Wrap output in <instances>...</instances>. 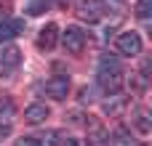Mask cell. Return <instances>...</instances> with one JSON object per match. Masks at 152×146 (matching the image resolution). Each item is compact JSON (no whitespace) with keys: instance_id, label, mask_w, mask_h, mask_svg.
I'll return each mask as SVG.
<instances>
[{"instance_id":"obj_16","label":"cell","mask_w":152,"mask_h":146,"mask_svg":"<svg viewBox=\"0 0 152 146\" xmlns=\"http://www.w3.org/2000/svg\"><path fill=\"white\" fill-rule=\"evenodd\" d=\"M80 101H83V104H91V101H94V90H91V88H83V90H80Z\"/></svg>"},{"instance_id":"obj_6","label":"cell","mask_w":152,"mask_h":146,"mask_svg":"<svg viewBox=\"0 0 152 146\" xmlns=\"http://www.w3.org/2000/svg\"><path fill=\"white\" fill-rule=\"evenodd\" d=\"M69 93V77L67 74H56L45 82V96L48 98H56V101H64Z\"/></svg>"},{"instance_id":"obj_12","label":"cell","mask_w":152,"mask_h":146,"mask_svg":"<svg viewBox=\"0 0 152 146\" xmlns=\"http://www.w3.org/2000/svg\"><path fill=\"white\" fill-rule=\"evenodd\" d=\"M13 117H16V106L11 101H3L0 104V125H11Z\"/></svg>"},{"instance_id":"obj_10","label":"cell","mask_w":152,"mask_h":146,"mask_svg":"<svg viewBox=\"0 0 152 146\" xmlns=\"http://www.w3.org/2000/svg\"><path fill=\"white\" fill-rule=\"evenodd\" d=\"M56 133H48V136H27V138H19L16 146H56Z\"/></svg>"},{"instance_id":"obj_11","label":"cell","mask_w":152,"mask_h":146,"mask_svg":"<svg viewBox=\"0 0 152 146\" xmlns=\"http://www.w3.org/2000/svg\"><path fill=\"white\" fill-rule=\"evenodd\" d=\"M134 125H136V130H139L142 136H147V133L152 130L150 112H147V109H142V106H139V109H134Z\"/></svg>"},{"instance_id":"obj_17","label":"cell","mask_w":152,"mask_h":146,"mask_svg":"<svg viewBox=\"0 0 152 146\" xmlns=\"http://www.w3.org/2000/svg\"><path fill=\"white\" fill-rule=\"evenodd\" d=\"M64 146H80V141H77V138H67V144Z\"/></svg>"},{"instance_id":"obj_13","label":"cell","mask_w":152,"mask_h":146,"mask_svg":"<svg viewBox=\"0 0 152 146\" xmlns=\"http://www.w3.org/2000/svg\"><path fill=\"white\" fill-rule=\"evenodd\" d=\"M112 144H115V146H142L136 138H134V136H131V133H126V130H118Z\"/></svg>"},{"instance_id":"obj_4","label":"cell","mask_w":152,"mask_h":146,"mask_svg":"<svg viewBox=\"0 0 152 146\" xmlns=\"http://www.w3.org/2000/svg\"><path fill=\"white\" fill-rule=\"evenodd\" d=\"M104 13H107V0H83V3L77 5V16H80L83 21H88V24L102 21Z\"/></svg>"},{"instance_id":"obj_1","label":"cell","mask_w":152,"mask_h":146,"mask_svg":"<svg viewBox=\"0 0 152 146\" xmlns=\"http://www.w3.org/2000/svg\"><path fill=\"white\" fill-rule=\"evenodd\" d=\"M123 64L115 59V56H102L99 59V66H96V82L99 88H104L107 93H118L123 88Z\"/></svg>"},{"instance_id":"obj_14","label":"cell","mask_w":152,"mask_h":146,"mask_svg":"<svg viewBox=\"0 0 152 146\" xmlns=\"http://www.w3.org/2000/svg\"><path fill=\"white\" fill-rule=\"evenodd\" d=\"M134 11H136V19L147 21V19H150V13H152V0H139Z\"/></svg>"},{"instance_id":"obj_5","label":"cell","mask_w":152,"mask_h":146,"mask_svg":"<svg viewBox=\"0 0 152 146\" xmlns=\"http://www.w3.org/2000/svg\"><path fill=\"white\" fill-rule=\"evenodd\" d=\"M86 40H88V35H86L80 27H67V29L61 32V45H64L69 53H80V51L86 48Z\"/></svg>"},{"instance_id":"obj_15","label":"cell","mask_w":152,"mask_h":146,"mask_svg":"<svg viewBox=\"0 0 152 146\" xmlns=\"http://www.w3.org/2000/svg\"><path fill=\"white\" fill-rule=\"evenodd\" d=\"M123 104H126V98L115 93V96H112V101H107V104H104V112H107V114H118V112L123 109Z\"/></svg>"},{"instance_id":"obj_9","label":"cell","mask_w":152,"mask_h":146,"mask_svg":"<svg viewBox=\"0 0 152 146\" xmlns=\"http://www.w3.org/2000/svg\"><path fill=\"white\" fill-rule=\"evenodd\" d=\"M48 106L45 104H32V106H27L24 109V122H29V125H40V122H45L48 120Z\"/></svg>"},{"instance_id":"obj_8","label":"cell","mask_w":152,"mask_h":146,"mask_svg":"<svg viewBox=\"0 0 152 146\" xmlns=\"http://www.w3.org/2000/svg\"><path fill=\"white\" fill-rule=\"evenodd\" d=\"M56 40H59V27L56 24H45L40 29V35H37V48L40 51H51L56 45Z\"/></svg>"},{"instance_id":"obj_2","label":"cell","mask_w":152,"mask_h":146,"mask_svg":"<svg viewBox=\"0 0 152 146\" xmlns=\"http://www.w3.org/2000/svg\"><path fill=\"white\" fill-rule=\"evenodd\" d=\"M115 48H118V53H123V56H139V53H142V35L134 32V29H126V32L118 35Z\"/></svg>"},{"instance_id":"obj_7","label":"cell","mask_w":152,"mask_h":146,"mask_svg":"<svg viewBox=\"0 0 152 146\" xmlns=\"http://www.w3.org/2000/svg\"><path fill=\"white\" fill-rule=\"evenodd\" d=\"M21 32H24V21L21 19H5V21H0V43H11Z\"/></svg>"},{"instance_id":"obj_3","label":"cell","mask_w":152,"mask_h":146,"mask_svg":"<svg viewBox=\"0 0 152 146\" xmlns=\"http://www.w3.org/2000/svg\"><path fill=\"white\" fill-rule=\"evenodd\" d=\"M19 64H21V53H19V48L3 43V45H0V77L13 74V72L19 69Z\"/></svg>"}]
</instances>
